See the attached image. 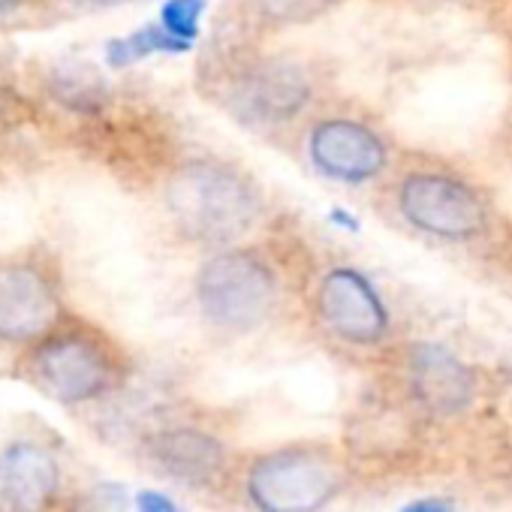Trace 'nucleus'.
Here are the masks:
<instances>
[{
    "label": "nucleus",
    "instance_id": "f257e3e1",
    "mask_svg": "<svg viewBox=\"0 0 512 512\" xmlns=\"http://www.w3.org/2000/svg\"><path fill=\"white\" fill-rule=\"evenodd\" d=\"M166 208L187 238L229 244L253 226L260 202L250 184L229 166L193 160L169 178Z\"/></svg>",
    "mask_w": 512,
    "mask_h": 512
},
{
    "label": "nucleus",
    "instance_id": "f03ea898",
    "mask_svg": "<svg viewBox=\"0 0 512 512\" xmlns=\"http://www.w3.org/2000/svg\"><path fill=\"white\" fill-rule=\"evenodd\" d=\"M275 275L250 250H223L199 269L196 302L202 314L232 332L260 326L275 305Z\"/></svg>",
    "mask_w": 512,
    "mask_h": 512
},
{
    "label": "nucleus",
    "instance_id": "7ed1b4c3",
    "mask_svg": "<svg viewBox=\"0 0 512 512\" xmlns=\"http://www.w3.org/2000/svg\"><path fill=\"white\" fill-rule=\"evenodd\" d=\"M341 488L338 467L314 449H281L250 470L247 491L263 512H317Z\"/></svg>",
    "mask_w": 512,
    "mask_h": 512
},
{
    "label": "nucleus",
    "instance_id": "20e7f679",
    "mask_svg": "<svg viewBox=\"0 0 512 512\" xmlns=\"http://www.w3.org/2000/svg\"><path fill=\"white\" fill-rule=\"evenodd\" d=\"M401 217L434 238L464 241L485 229L488 208L482 196L464 181L443 172H413L398 190Z\"/></svg>",
    "mask_w": 512,
    "mask_h": 512
},
{
    "label": "nucleus",
    "instance_id": "39448f33",
    "mask_svg": "<svg viewBox=\"0 0 512 512\" xmlns=\"http://www.w3.org/2000/svg\"><path fill=\"white\" fill-rule=\"evenodd\" d=\"M37 386L61 404H82L112 386L115 365L106 347L85 332H52L31 356Z\"/></svg>",
    "mask_w": 512,
    "mask_h": 512
},
{
    "label": "nucleus",
    "instance_id": "423d86ee",
    "mask_svg": "<svg viewBox=\"0 0 512 512\" xmlns=\"http://www.w3.org/2000/svg\"><path fill=\"white\" fill-rule=\"evenodd\" d=\"M61 314L52 269L37 260L0 263V341H43L55 332Z\"/></svg>",
    "mask_w": 512,
    "mask_h": 512
},
{
    "label": "nucleus",
    "instance_id": "0eeeda50",
    "mask_svg": "<svg viewBox=\"0 0 512 512\" xmlns=\"http://www.w3.org/2000/svg\"><path fill=\"white\" fill-rule=\"evenodd\" d=\"M317 314L332 335L359 347L377 344L389 329V311L380 293L362 272L350 266L332 269L320 281Z\"/></svg>",
    "mask_w": 512,
    "mask_h": 512
},
{
    "label": "nucleus",
    "instance_id": "6e6552de",
    "mask_svg": "<svg viewBox=\"0 0 512 512\" xmlns=\"http://www.w3.org/2000/svg\"><path fill=\"white\" fill-rule=\"evenodd\" d=\"M308 154L311 163L326 178L347 181V184L371 181L386 169L383 139L371 127L347 118H332L317 124L308 139Z\"/></svg>",
    "mask_w": 512,
    "mask_h": 512
},
{
    "label": "nucleus",
    "instance_id": "1a4fd4ad",
    "mask_svg": "<svg viewBox=\"0 0 512 512\" xmlns=\"http://www.w3.org/2000/svg\"><path fill=\"white\" fill-rule=\"evenodd\" d=\"M311 103V79L290 61H269L250 70L235 85V106L241 118L260 124H284Z\"/></svg>",
    "mask_w": 512,
    "mask_h": 512
},
{
    "label": "nucleus",
    "instance_id": "9d476101",
    "mask_svg": "<svg viewBox=\"0 0 512 512\" xmlns=\"http://www.w3.org/2000/svg\"><path fill=\"white\" fill-rule=\"evenodd\" d=\"M61 470L49 449L22 440L0 452V512H49Z\"/></svg>",
    "mask_w": 512,
    "mask_h": 512
},
{
    "label": "nucleus",
    "instance_id": "9b49d317",
    "mask_svg": "<svg viewBox=\"0 0 512 512\" xmlns=\"http://www.w3.org/2000/svg\"><path fill=\"white\" fill-rule=\"evenodd\" d=\"M407 368H410V386L428 410L449 416L473 401V374L446 347L416 344L410 350Z\"/></svg>",
    "mask_w": 512,
    "mask_h": 512
},
{
    "label": "nucleus",
    "instance_id": "f8f14e48",
    "mask_svg": "<svg viewBox=\"0 0 512 512\" xmlns=\"http://www.w3.org/2000/svg\"><path fill=\"white\" fill-rule=\"evenodd\" d=\"M154 458L169 476H175L181 482H205L220 470L223 449L214 437H208L202 431L178 428V431H166L154 440Z\"/></svg>",
    "mask_w": 512,
    "mask_h": 512
},
{
    "label": "nucleus",
    "instance_id": "ddd939ff",
    "mask_svg": "<svg viewBox=\"0 0 512 512\" xmlns=\"http://www.w3.org/2000/svg\"><path fill=\"white\" fill-rule=\"evenodd\" d=\"M52 94L61 106L79 115H97L109 103L106 82L82 64H67L52 76Z\"/></svg>",
    "mask_w": 512,
    "mask_h": 512
},
{
    "label": "nucleus",
    "instance_id": "4468645a",
    "mask_svg": "<svg viewBox=\"0 0 512 512\" xmlns=\"http://www.w3.org/2000/svg\"><path fill=\"white\" fill-rule=\"evenodd\" d=\"M190 43L172 37L160 22L157 25H145L127 37H118L106 46V61L112 67H130V64H139L151 55H181L187 52Z\"/></svg>",
    "mask_w": 512,
    "mask_h": 512
},
{
    "label": "nucleus",
    "instance_id": "2eb2a0df",
    "mask_svg": "<svg viewBox=\"0 0 512 512\" xmlns=\"http://www.w3.org/2000/svg\"><path fill=\"white\" fill-rule=\"evenodd\" d=\"M253 10L275 25H305L323 16L335 0H250Z\"/></svg>",
    "mask_w": 512,
    "mask_h": 512
},
{
    "label": "nucleus",
    "instance_id": "dca6fc26",
    "mask_svg": "<svg viewBox=\"0 0 512 512\" xmlns=\"http://www.w3.org/2000/svg\"><path fill=\"white\" fill-rule=\"evenodd\" d=\"M202 13H205V0H166L163 10H160V25L172 37L193 46V40L199 34Z\"/></svg>",
    "mask_w": 512,
    "mask_h": 512
},
{
    "label": "nucleus",
    "instance_id": "f3484780",
    "mask_svg": "<svg viewBox=\"0 0 512 512\" xmlns=\"http://www.w3.org/2000/svg\"><path fill=\"white\" fill-rule=\"evenodd\" d=\"M73 512H130L127 488L118 482H100L76 500Z\"/></svg>",
    "mask_w": 512,
    "mask_h": 512
},
{
    "label": "nucleus",
    "instance_id": "a211bd4d",
    "mask_svg": "<svg viewBox=\"0 0 512 512\" xmlns=\"http://www.w3.org/2000/svg\"><path fill=\"white\" fill-rule=\"evenodd\" d=\"M22 115H25V103H22V97H19V94H13L10 88L0 85V130L19 124V121H22Z\"/></svg>",
    "mask_w": 512,
    "mask_h": 512
},
{
    "label": "nucleus",
    "instance_id": "6ab92c4d",
    "mask_svg": "<svg viewBox=\"0 0 512 512\" xmlns=\"http://www.w3.org/2000/svg\"><path fill=\"white\" fill-rule=\"evenodd\" d=\"M136 509L139 512H181L166 494H160V491H142L139 497H136Z\"/></svg>",
    "mask_w": 512,
    "mask_h": 512
},
{
    "label": "nucleus",
    "instance_id": "aec40b11",
    "mask_svg": "<svg viewBox=\"0 0 512 512\" xmlns=\"http://www.w3.org/2000/svg\"><path fill=\"white\" fill-rule=\"evenodd\" d=\"M401 512H452V503L443 497H422V500L407 503Z\"/></svg>",
    "mask_w": 512,
    "mask_h": 512
},
{
    "label": "nucleus",
    "instance_id": "412c9836",
    "mask_svg": "<svg viewBox=\"0 0 512 512\" xmlns=\"http://www.w3.org/2000/svg\"><path fill=\"white\" fill-rule=\"evenodd\" d=\"M79 7H88V10H109V7H121L127 0H73Z\"/></svg>",
    "mask_w": 512,
    "mask_h": 512
},
{
    "label": "nucleus",
    "instance_id": "4be33fe9",
    "mask_svg": "<svg viewBox=\"0 0 512 512\" xmlns=\"http://www.w3.org/2000/svg\"><path fill=\"white\" fill-rule=\"evenodd\" d=\"M19 4H22V0H0V16L10 13V10H16Z\"/></svg>",
    "mask_w": 512,
    "mask_h": 512
}]
</instances>
